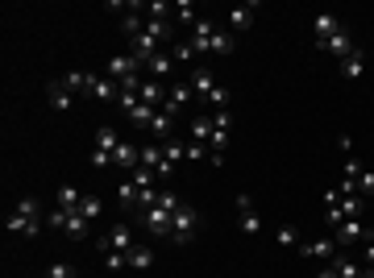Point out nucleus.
Wrapping results in <instances>:
<instances>
[{
	"label": "nucleus",
	"mask_w": 374,
	"mask_h": 278,
	"mask_svg": "<svg viewBox=\"0 0 374 278\" xmlns=\"http://www.w3.org/2000/svg\"><path fill=\"white\" fill-rule=\"evenodd\" d=\"M4 229H8L12 237H29V241H33V237L42 233V204H37L33 196H25V200L4 216Z\"/></svg>",
	"instance_id": "obj_1"
},
{
	"label": "nucleus",
	"mask_w": 374,
	"mask_h": 278,
	"mask_svg": "<svg viewBox=\"0 0 374 278\" xmlns=\"http://www.w3.org/2000/svg\"><path fill=\"white\" fill-rule=\"evenodd\" d=\"M46 225H50L54 233L71 237V241H87V237H92V220H87L83 212H62V208H54V212H46Z\"/></svg>",
	"instance_id": "obj_2"
},
{
	"label": "nucleus",
	"mask_w": 374,
	"mask_h": 278,
	"mask_svg": "<svg viewBox=\"0 0 374 278\" xmlns=\"http://www.w3.org/2000/svg\"><path fill=\"white\" fill-rule=\"evenodd\" d=\"M196 229H200V212L192 204H179L175 208V220H171V241L175 245H187L196 237Z\"/></svg>",
	"instance_id": "obj_3"
},
{
	"label": "nucleus",
	"mask_w": 374,
	"mask_h": 278,
	"mask_svg": "<svg viewBox=\"0 0 374 278\" xmlns=\"http://www.w3.org/2000/svg\"><path fill=\"white\" fill-rule=\"evenodd\" d=\"M137 245V233H133V225H125V220H117V225H108V233L100 237V250L108 254V250H117V254H129Z\"/></svg>",
	"instance_id": "obj_4"
},
{
	"label": "nucleus",
	"mask_w": 374,
	"mask_h": 278,
	"mask_svg": "<svg viewBox=\"0 0 374 278\" xmlns=\"http://www.w3.org/2000/svg\"><path fill=\"white\" fill-rule=\"evenodd\" d=\"M137 220H142V229H146L150 237H171V220H175V212L162 208V204H154V208L137 212Z\"/></svg>",
	"instance_id": "obj_5"
},
{
	"label": "nucleus",
	"mask_w": 374,
	"mask_h": 278,
	"mask_svg": "<svg viewBox=\"0 0 374 278\" xmlns=\"http://www.w3.org/2000/svg\"><path fill=\"white\" fill-rule=\"evenodd\" d=\"M333 241H337V245H358V241H371V229H366L358 216H350V220H341V225L333 229Z\"/></svg>",
	"instance_id": "obj_6"
},
{
	"label": "nucleus",
	"mask_w": 374,
	"mask_h": 278,
	"mask_svg": "<svg viewBox=\"0 0 374 278\" xmlns=\"http://www.w3.org/2000/svg\"><path fill=\"white\" fill-rule=\"evenodd\" d=\"M341 29H346V25H341L333 12H316V17H312V42H316V50H321L333 33H341Z\"/></svg>",
	"instance_id": "obj_7"
},
{
	"label": "nucleus",
	"mask_w": 374,
	"mask_h": 278,
	"mask_svg": "<svg viewBox=\"0 0 374 278\" xmlns=\"http://www.w3.org/2000/svg\"><path fill=\"white\" fill-rule=\"evenodd\" d=\"M133 75H142V67H137V58L125 50V54H112L108 58V79H117V83H125V79H133Z\"/></svg>",
	"instance_id": "obj_8"
},
{
	"label": "nucleus",
	"mask_w": 374,
	"mask_h": 278,
	"mask_svg": "<svg viewBox=\"0 0 374 278\" xmlns=\"http://www.w3.org/2000/svg\"><path fill=\"white\" fill-rule=\"evenodd\" d=\"M192 100H196L192 83H187V79H175V87L167 92V104H162V112H171V116H175V112H183V108H187Z\"/></svg>",
	"instance_id": "obj_9"
},
{
	"label": "nucleus",
	"mask_w": 374,
	"mask_h": 278,
	"mask_svg": "<svg viewBox=\"0 0 374 278\" xmlns=\"http://www.w3.org/2000/svg\"><path fill=\"white\" fill-rule=\"evenodd\" d=\"M237 220H241V233H246V237H258V233H262V220H258L254 200H250L246 191L237 196Z\"/></svg>",
	"instance_id": "obj_10"
},
{
	"label": "nucleus",
	"mask_w": 374,
	"mask_h": 278,
	"mask_svg": "<svg viewBox=\"0 0 374 278\" xmlns=\"http://www.w3.org/2000/svg\"><path fill=\"white\" fill-rule=\"evenodd\" d=\"M300 254H304V258H316V262H333L341 250H337L333 237H316V241H300Z\"/></svg>",
	"instance_id": "obj_11"
},
{
	"label": "nucleus",
	"mask_w": 374,
	"mask_h": 278,
	"mask_svg": "<svg viewBox=\"0 0 374 278\" xmlns=\"http://www.w3.org/2000/svg\"><path fill=\"white\" fill-rule=\"evenodd\" d=\"M142 166H150L158 179H171L175 175V166L167 162V154H162V146H142Z\"/></svg>",
	"instance_id": "obj_12"
},
{
	"label": "nucleus",
	"mask_w": 374,
	"mask_h": 278,
	"mask_svg": "<svg viewBox=\"0 0 374 278\" xmlns=\"http://www.w3.org/2000/svg\"><path fill=\"white\" fill-rule=\"evenodd\" d=\"M212 33H216V25H212V17H200L196 25H192V50L196 54H208V46H212Z\"/></svg>",
	"instance_id": "obj_13"
},
{
	"label": "nucleus",
	"mask_w": 374,
	"mask_h": 278,
	"mask_svg": "<svg viewBox=\"0 0 374 278\" xmlns=\"http://www.w3.org/2000/svg\"><path fill=\"white\" fill-rule=\"evenodd\" d=\"M187 83H192V92H196L200 100H208V96L216 92V75H212L208 67H192V71H187Z\"/></svg>",
	"instance_id": "obj_14"
},
{
	"label": "nucleus",
	"mask_w": 374,
	"mask_h": 278,
	"mask_svg": "<svg viewBox=\"0 0 374 278\" xmlns=\"http://www.w3.org/2000/svg\"><path fill=\"white\" fill-rule=\"evenodd\" d=\"M112 166H121V171H137L142 166V146H133V141H121L117 150H112Z\"/></svg>",
	"instance_id": "obj_15"
},
{
	"label": "nucleus",
	"mask_w": 374,
	"mask_h": 278,
	"mask_svg": "<svg viewBox=\"0 0 374 278\" xmlns=\"http://www.w3.org/2000/svg\"><path fill=\"white\" fill-rule=\"evenodd\" d=\"M158 50H162V46H158V42H154L150 33H137V37H129V54L137 58V67H146V62H150V58H154Z\"/></svg>",
	"instance_id": "obj_16"
},
{
	"label": "nucleus",
	"mask_w": 374,
	"mask_h": 278,
	"mask_svg": "<svg viewBox=\"0 0 374 278\" xmlns=\"http://www.w3.org/2000/svg\"><path fill=\"white\" fill-rule=\"evenodd\" d=\"M175 67H179V62H175V54H171V50H158V54L146 62L150 79H158V83H162V79H171V75H175Z\"/></svg>",
	"instance_id": "obj_17"
},
{
	"label": "nucleus",
	"mask_w": 374,
	"mask_h": 278,
	"mask_svg": "<svg viewBox=\"0 0 374 278\" xmlns=\"http://www.w3.org/2000/svg\"><path fill=\"white\" fill-rule=\"evenodd\" d=\"M46 100H50V108L67 112V108L75 104V92L67 87V79H50V87H46Z\"/></svg>",
	"instance_id": "obj_18"
},
{
	"label": "nucleus",
	"mask_w": 374,
	"mask_h": 278,
	"mask_svg": "<svg viewBox=\"0 0 374 278\" xmlns=\"http://www.w3.org/2000/svg\"><path fill=\"white\" fill-rule=\"evenodd\" d=\"M321 50H325V54H333V58H350L358 46H354V37H350V29H341V33H333Z\"/></svg>",
	"instance_id": "obj_19"
},
{
	"label": "nucleus",
	"mask_w": 374,
	"mask_h": 278,
	"mask_svg": "<svg viewBox=\"0 0 374 278\" xmlns=\"http://www.w3.org/2000/svg\"><path fill=\"white\" fill-rule=\"evenodd\" d=\"M167 92H171V87H162L158 79H146L137 96H142V104H150V108H162V104H167Z\"/></svg>",
	"instance_id": "obj_20"
},
{
	"label": "nucleus",
	"mask_w": 374,
	"mask_h": 278,
	"mask_svg": "<svg viewBox=\"0 0 374 278\" xmlns=\"http://www.w3.org/2000/svg\"><path fill=\"white\" fill-rule=\"evenodd\" d=\"M254 8H258V4H237V8L229 12V33L250 29V25H254Z\"/></svg>",
	"instance_id": "obj_21"
},
{
	"label": "nucleus",
	"mask_w": 374,
	"mask_h": 278,
	"mask_svg": "<svg viewBox=\"0 0 374 278\" xmlns=\"http://www.w3.org/2000/svg\"><path fill=\"white\" fill-rule=\"evenodd\" d=\"M137 196H142V191H137V183L125 175V179H121V187H117V204H121L125 212H137Z\"/></svg>",
	"instance_id": "obj_22"
},
{
	"label": "nucleus",
	"mask_w": 374,
	"mask_h": 278,
	"mask_svg": "<svg viewBox=\"0 0 374 278\" xmlns=\"http://www.w3.org/2000/svg\"><path fill=\"white\" fill-rule=\"evenodd\" d=\"M208 137H212V112H196L192 116V141L208 146Z\"/></svg>",
	"instance_id": "obj_23"
},
{
	"label": "nucleus",
	"mask_w": 374,
	"mask_h": 278,
	"mask_svg": "<svg viewBox=\"0 0 374 278\" xmlns=\"http://www.w3.org/2000/svg\"><path fill=\"white\" fill-rule=\"evenodd\" d=\"M79 204H83V196H79L71 183H62L58 196H54V208H62V212H79Z\"/></svg>",
	"instance_id": "obj_24"
},
{
	"label": "nucleus",
	"mask_w": 374,
	"mask_h": 278,
	"mask_svg": "<svg viewBox=\"0 0 374 278\" xmlns=\"http://www.w3.org/2000/svg\"><path fill=\"white\" fill-rule=\"evenodd\" d=\"M62 79H67V87H71L75 96H83V92L92 96V83H96V75H87V71H67Z\"/></svg>",
	"instance_id": "obj_25"
},
{
	"label": "nucleus",
	"mask_w": 374,
	"mask_h": 278,
	"mask_svg": "<svg viewBox=\"0 0 374 278\" xmlns=\"http://www.w3.org/2000/svg\"><path fill=\"white\" fill-rule=\"evenodd\" d=\"M92 96L104 100V104H112V100H121V83H117V79H96V83H92Z\"/></svg>",
	"instance_id": "obj_26"
},
{
	"label": "nucleus",
	"mask_w": 374,
	"mask_h": 278,
	"mask_svg": "<svg viewBox=\"0 0 374 278\" xmlns=\"http://www.w3.org/2000/svg\"><path fill=\"white\" fill-rule=\"evenodd\" d=\"M233 46H237V33H229V29H216V33H212V46H208V54H233Z\"/></svg>",
	"instance_id": "obj_27"
},
{
	"label": "nucleus",
	"mask_w": 374,
	"mask_h": 278,
	"mask_svg": "<svg viewBox=\"0 0 374 278\" xmlns=\"http://www.w3.org/2000/svg\"><path fill=\"white\" fill-rule=\"evenodd\" d=\"M362 71H366V54L362 50H354L350 58H341V75L346 79H362Z\"/></svg>",
	"instance_id": "obj_28"
},
{
	"label": "nucleus",
	"mask_w": 374,
	"mask_h": 278,
	"mask_svg": "<svg viewBox=\"0 0 374 278\" xmlns=\"http://www.w3.org/2000/svg\"><path fill=\"white\" fill-rule=\"evenodd\" d=\"M171 129H175V116H171V112H158V116L150 121V133L158 137V146H162V141H171Z\"/></svg>",
	"instance_id": "obj_29"
},
{
	"label": "nucleus",
	"mask_w": 374,
	"mask_h": 278,
	"mask_svg": "<svg viewBox=\"0 0 374 278\" xmlns=\"http://www.w3.org/2000/svg\"><path fill=\"white\" fill-rule=\"evenodd\" d=\"M125 258H129L133 270H150V266H154V250H150V245H133Z\"/></svg>",
	"instance_id": "obj_30"
},
{
	"label": "nucleus",
	"mask_w": 374,
	"mask_h": 278,
	"mask_svg": "<svg viewBox=\"0 0 374 278\" xmlns=\"http://www.w3.org/2000/svg\"><path fill=\"white\" fill-rule=\"evenodd\" d=\"M117 146H121V137H117V129H112V125H100V129H96V150H104V154H112Z\"/></svg>",
	"instance_id": "obj_31"
},
{
	"label": "nucleus",
	"mask_w": 374,
	"mask_h": 278,
	"mask_svg": "<svg viewBox=\"0 0 374 278\" xmlns=\"http://www.w3.org/2000/svg\"><path fill=\"white\" fill-rule=\"evenodd\" d=\"M162 108H150V104H137L133 112H129V125H137V129H150V121L158 116Z\"/></svg>",
	"instance_id": "obj_32"
},
{
	"label": "nucleus",
	"mask_w": 374,
	"mask_h": 278,
	"mask_svg": "<svg viewBox=\"0 0 374 278\" xmlns=\"http://www.w3.org/2000/svg\"><path fill=\"white\" fill-rule=\"evenodd\" d=\"M329 266L337 270V278H362V266H358V262H350L346 254H337V258H333Z\"/></svg>",
	"instance_id": "obj_33"
},
{
	"label": "nucleus",
	"mask_w": 374,
	"mask_h": 278,
	"mask_svg": "<svg viewBox=\"0 0 374 278\" xmlns=\"http://www.w3.org/2000/svg\"><path fill=\"white\" fill-rule=\"evenodd\" d=\"M162 154H167V162H171V166H175V162H183V158H187V146H183V141H175V137H171V141H162Z\"/></svg>",
	"instance_id": "obj_34"
},
{
	"label": "nucleus",
	"mask_w": 374,
	"mask_h": 278,
	"mask_svg": "<svg viewBox=\"0 0 374 278\" xmlns=\"http://www.w3.org/2000/svg\"><path fill=\"white\" fill-rule=\"evenodd\" d=\"M79 212H83L87 220H100V212H104V200H100V196H83V204H79Z\"/></svg>",
	"instance_id": "obj_35"
},
{
	"label": "nucleus",
	"mask_w": 374,
	"mask_h": 278,
	"mask_svg": "<svg viewBox=\"0 0 374 278\" xmlns=\"http://www.w3.org/2000/svg\"><path fill=\"white\" fill-rule=\"evenodd\" d=\"M362 208H366L362 196H341V216H346V220H350V216H362Z\"/></svg>",
	"instance_id": "obj_36"
},
{
	"label": "nucleus",
	"mask_w": 374,
	"mask_h": 278,
	"mask_svg": "<svg viewBox=\"0 0 374 278\" xmlns=\"http://www.w3.org/2000/svg\"><path fill=\"white\" fill-rule=\"evenodd\" d=\"M175 21H183V25H196V21H200V12H196V4H187V0H179V4H175Z\"/></svg>",
	"instance_id": "obj_37"
},
{
	"label": "nucleus",
	"mask_w": 374,
	"mask_h": 278,
	"mask_svg": "<svg viewBox=\"0 0 374 278\" xmlns=\"http://www.w3.org/2000/svg\"><path fill=\"white\" fill-rule=\"evenodd\" d=\"M46 278H75V262H67V258L50 262V270H46Z\"/></svg>",
	"instance_id": "obj_38"
},
{
	"label": "nucleus",
	"mask_w": 374,
	"mask_h": 278,
	"mask_svg": "<svg viewBox=\"0 0 374 278\" xmlns=\"http://www.w3.org/2000/svg\"><path fill=\"white\" fill-rule=\"evenodd\" d=\"M129 179H133V183H137V187H158V175H154V171H150V166H137V171H133V175H129Z\"/></svg>",
	"instance_id": "obj_39"
},
{
	"label": "nucleus",
	"mask_w": 374,
	"mask_h": 278,
	"mask_svg": "<svg viewBox=\"0 0 374 278\" xmlns=\"http://www.w3.org/2000/svg\"><path fill=\"white\" fill-rule=\"evenodd\" d=\"M275 241H279V245H296V250H300V229H296V225H283V229L275 233Z\"/></svg>",
	"instance_id": "obj_40"
},
{
	"label": "nucleus",
	"mask_w": 374,
	"mask_h": 278,
	"mask_svg": "<svg viewBox=\"0 0 374 278\" xmlns=\"http://www.w3.org/2000/svg\"><path fill=\"white\" fill-rule=\"evenodd\" d=\"M208 104H212V112H225V108H229V87H221V83H216V92L208 96Z\"/></svg>",
	"instance_id": "obj_41"
},
{
	"label": "nucleus",
	"mask_w": 374,
	"mask_h": 278,
	"mask_svg": "<svg viewBox=\"0 0 374 278\" xmlns=\"http://www.w3.org/2000/svg\"><path fill=\"white\" fill-rule=\"evenodd\" d=\"M171 54H175V62H192V58H196L192 42H175V46H171Z\"/></svg>",
	"instance_id": "obj_42"
},
{
	"label": "nucleus",
	"mask_w": 374,
	"mask_h": 278,
	"mask_svg": "<svg viewBox=\"0 0 374 278\" xmlns=\"http://www.w3.org/2000/svg\"><path fill=\"white\" fill-rule=\"evenodd\" d=\"M104 266L117 275V270H125V266H129V258H125V254H117V250H108V254H104Z\"/></svg>",
	"instance_id": "obj_43"
},
{
	"label": "nucleus",
	"mask_w": 374,
	"mask_h": 278,
	"mask_svg": "<svg viewBox=\"0 0 374 278\" xmlns=\"http://www.w3.org/2000/svg\"><path fill=\"white\" fill-rule=\"evenodd\" d=\"M358 196H362V200L374 196V171H362V175H358Z\"/></svg>",
	"instance_id": "obj_44"
},
{
	"label": "nucleus",
	"mask_w": 374,
	"mask_h": 278,
	"mask_svg": "<svg viewBox=\"0 0 374 278\" xmlns=\"http://www.w3.org/2000/svg\"><path fill=\"white\" fill-rule=\"evenodd\" d=\"M362 175V162L358 158H346V166H341V179H358Z\"/></svg>",
	"instance_id": "obj_45"
},
{
	"label": "nucleus",
	"mask_w": 374,
	"mask_h": 278,
	"mask_svg": "<svg viewBox=\"0 0 374 278\" xmlns=\"http://www.w3.org/2000/svg\"><path fill=\"white\" fill-rule=\"evenodd\" d=\"M92 166H96V171L112 166V154H104V150H92Z\"/></svg>",
	"instance_id": "obj_46"
},
{
	"label": "nucleus",
	"mask_w": 374,
	"mask_h": 278,
	"mask_svg": "<svg viewBox=\"0 0 374 278\" xmlns=\"http://www.w3.org/2000/svg\"><path fill=\"white\" fill-rule=\"evenodd\" d=\"M187 158H192V162H200V158H208V150H204L200 141H187Z\"/></svg>",
	"instance_id": "obj_47"
},
{
	"label": "nucleus",
	"mask_w": 374,
	"mask_h": 278,
	"mask_svg": "<svg viewBox=\"0 0 374 278\" xmlns=\"http://www.w3.org/2000/svg\"><path fill=\"white\" fill-rule=\"evenodd\" d=\"M362 258H366V266H374V237L362 245Z\"/></svg>",
	"instance_id": "obj_48"
},
{
	"label": "nucleus",
	"mask_w": 374,
	"mask_h": 278,
	"mask_svg": "<svg viewBox=\"0 0 374 278\" xmlns=\"http://www.w3.org/2000/svg\"><path fill=\"white\" fill-rule=\"evenodd\" d=\"M316 278H337V270H333V266H325V270H321Z\"/></svg>",
	"instance_id": "obj_49"
}]
</instances>
